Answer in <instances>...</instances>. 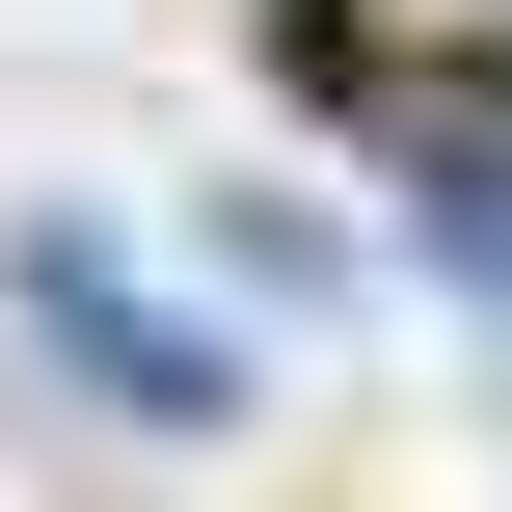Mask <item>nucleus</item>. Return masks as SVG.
Returning a JSON list of instances; mask_svg holds the SVG:
<instances>
[{"instance_id":"1","label":"nucleus","mask_w":512,"mask_h":512,"mask_svg":"<svg viewBox=\"0 0 512 512\" xmlns=\"http://www.w3.org/2000/svg\"><path fill=\"white\" fill-rule=\"evenodd\" d=\"M0 324H27L81 405H135V432H216V405H243V351L162 324V270H135L108 216H27V243H0Z\"/></svg>"},{"instance_id":"2","label":"nucleus","mask_w":512,"mask_h":512,"mask_svg":"<svg viewBox=\"0 0 512 512\" xmlns=\"http://www.w3.org/2000/svg\"><path fill=\"white\" fill-rule=\"evenodd\" d=\"M378 27H459V54H486V81H512V0H378Z\"/></svg>"}]
</instances>
